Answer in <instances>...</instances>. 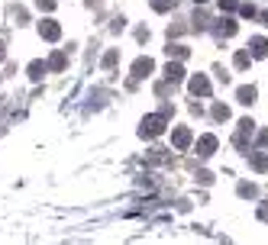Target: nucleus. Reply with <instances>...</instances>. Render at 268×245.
Segmentation results:
<instances>
[{"label":"nucleus","instance_id":"4468645a","mask_svg":"<svg viewBox=\"0 0 268 245\" xmlns=\"http://www.w3.org/2000/svg\"><path fill=\"white\" fill-rule=\"evenodd\" d=\"M239 13H243V16H255V7H249V4H243V7H239Z\"/></svg>","mask_w":268,"mask_h":245},{"label":"nucleus","instance_id":"f257e3e1","mask_svg":"<svg viewBox=\"0 0 268 245\" xmlns=\"http://www.w3.org/2000/svg\"><path fill=\"white\" fill-rule=\"evenodd\" d=\"M162 116H149L146 123H142V136H158V133H162Z\"/></svg>","mask_w":268,"mask_h":245},{"label":"nucleus","instance_id":"20e7f679","mask_svg":"<svg viewBox=\"0 0 268 245\" xmlns=\"http://www.w3.org/2000/svg\"><path fill=\"white\" fill-rule=\"evenodd\" d=\"M249 46H252V55H255V58H265V55H268V42H265L262 36H255Z\"/></svg>","mask_w":268,"mask_h":245},{"label":"nucleus","instance_id":"f8f14e48","mask_svg":"<svg viewBox=\"0 0 268 245\" xmlns=\"http://www.w3.org/2000/svg\"><path fill=\"white\" fill-rule=\"evenodd\" d=\"M249 65V52H236V68H246Z\"/></svg>","mask_w":268,"mask_h":245},{"label":"nucleus","instance_id":"423d86ee","mask_svg":"<svg viewBox=\"0 0 268 245\" xmlns=\"http://www.w3.org/2000/svg\"><path fill=\"white\" fill-rule=\"evenodd\" d=\"M197 148H200V155H210V152H213V148H217V139H213V136H204Z\"/></svg>","mask_w":268,"mask_h":245},{"label":"nucleus","instance_id":"ddd939ff","mask_svg":"<svg viewBox=\"0 0 268 245\" xmlns=\"http://www.w3.org/2000/svg\"><path fill=\"white\" fill-rule=\"evenodd\" d=\"M239 194H243V197H255V187H252V184H243V187H239Z\"/></svg>","mask_w":268,"mask_h":245},{"label":"nucleus","instance_id":"9b49d317","mask_svg":"<svg viewBox=\"0 0 268 245\" xmlns=\"http://www.w3.org/2000/svg\"><path fill=\"white\" fill-rule=\"evenodd\" d=\"M213 119H229V110L223 107V103H217V107H213Z\"/></svg>","mask_w":268,"mask_h":245},{"label":"nucleus","instance_id":"2eb2a0df","mask_svg":"<svg viewBox=\"0 0 268 245\" xmlns=\"http://www.w3.org/2000/svg\"><path fill=\"white\" fill-rule=\"evenodd\" d=\"M197 4H204V0H197Z\"/></svg>","mask_w":268,"mask_h":245},{"label":"nucleus","instance_id":"1a4fd4ad","mask_svg":"<svg viewBox=\"0 0 268 245\" xmlns=\"http://www.w3.org/2000/svg\"><path fill=\"white\" fill-rule=\"evenodd\" d=\"M165 74H168V81H181V74H184V71H181V65H168V68H165Z\"/></svg>","mask_w":268,"mask_h":245},{"label":"nucleus","instance_id":"0eeeda50","mask_svg":"<svg viewBox=\"0 0 268 245\" xmlns=\"http://www.w3.org/2000/svg\"><path fill=\"white\" fill-rule=\"evenodd\" d=\"M187 142H191V133H187V129H178V133H175V145L187 148Z\"/></svg>","mask_w":268,"mask_h":245},{"label":"nucleus","instance_id":"f03ea898","mask_svg":"<svg viewBox=\"0 0 268 245\" xmlns=\"http://www.w3.org/2000/svg\"><path fill=\"white\" fill-rule=\"evenodd\" d=\"M255 133V123L252 119H243L239 123V133H236V145H246V139Z\"/></svg>","mask_w":268,"mask_h":245},{"label":"nucleus","instance_id":"6e6552de","mask_svg":"<svg viewBox=\"0 0 268 245\" xmlns=\"http://www.w3.org/2000/svg\"><path fill=\"white\" fill-rule=\"evenodd\" d=\"M149 71H152V61H149V58H139V61H136V77L149 74Z\"/></svg>","mask_w":268,"mask_h":245},{"label":"nucleus","instance_id":"7ed1b4c3","mask_svg":"<svg viewBox=\"0 0 268 245\" xmlns=\"http://www.w3.org/2000/svg\"><path fill=\"white\" fill-rule=\"evenodd\" d=\"M191 91H194V94H200V97H207V94H210V81H207L204 74H197V77L191 81Z\"/></svg>","mask_w":268,"mask_h":245},{"label":"nucleus","instance_id":"39448f33","mask_svg":"<svg viewBox=\"0 0 268 245\" xmlns=\"http://www.w3.org/2000/svg\"><path fill=\"white\" fill-rule=\"evenodd\" d=\"M255 94H258V91H255L252 84H249V87H239V91H236V97H239V103H246V107H249V103L255 100Z\"/></svg>","mask_w":268,"mask_h":245},{"label":"nucleus","instance_id":"9d476101","mask_svg":"<svg viewBox=\"0 0 268 245\" xmlns=\"http://www.w3.org/2000/svg\"><path fill=\"white\" fill-rule=\"evenodd\" d=\"M252 165H255V171H265V168H268V155H265V152H262V155H255Z\"/></svg>","mask_w":268,"mask_h":245}]
</instances>
